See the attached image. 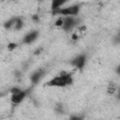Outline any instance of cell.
I'll return each mask as SVG.
<instances>
[{
    "instance_id": "cell-1",
    "label": "cell",
    "mask_w": 120,
    "mask_h": 120,
    "mask_svg": "<svg viewBox=\"0 0 120 120\" xmlns=\"http://www.w3.org/2000/svg\"><path fill=\"white\" fill-rule=\"evenodd\" d=\"M73 82V79L71 74L66 72V71H62L60 73V75L52 78V80H50L46 85L47 86H56V87H64L67 85H70Z\"/></svg>"
},
{
    "instance_id": "cell-2",
    "label": "cell",
    "mask_w": 120,
    "mask_h": 120,
    "mask_svg": "<svg viewBox=\"0 0 120 120\" xmlns=\"http://www.w3.org/2000/svg\"><path fill=\"white\" fill-rule=\"evenodd\" d=\"M80 10V6L79 5H73L68 8H58L55 10H52L53 14H60L63 16H75L79 13Z\"/></svg>"
},
{
    "instance_id": "cell-3",
    "label": "cell",
    "mask_w": 120,
    "mask_h": 120,
    "mask_svg": "<svg viewBox=\"0 0 120 120\" xmlns=\"http://www.w3.org/2000/svg\"><path fill=\"white\" fill-rule=\"evenodd\" d=\"M76 24H77V20L74 19L73 16H66V18L64 19V23H63L62 28L65 31H69Z\"/></svg>"
},
{
    "instance_id": "cell-4",
    "label": "cell",
    "mask_w": 120,
    "mask_h": 120,
    "mask_svg": "<svg viewBox=\"0 0 120 120\" xmlns=\"http://www.w3.org/2000/svg\"><path fill=\"white\" fill-rule=\"evenodd\" d=\"M85 61H86V58H85V55H79L77 57H75L72 61H71V65L76 67L77 68L79 69H82V68L84 67L85 65Z\"/></svg>"
},
{
    "instance_id": "cell-5",
    "label": "cell",
    "mask_w": 120,
    "mask_h": 120,
    "mask_svg": "<svg viewBox=\"0 0 120 120\" xmlns=\"http://www.w3.org/2000/svg\"><path fill=\"white\" fill-rule=\"evenodd\" d=\"M38 36V31H31L30 33H28V34H26L24 36L22 41H23V43H27V44L32 43L33 41H35L37 39Z\"/></svg>"
},
{
    "instance_id": "cell-6",
    "label": "cell",
    "mask_w": 120,
    "mask_h": 120,
    "mask_svg": "<svg viewBox=\"0 0 120 120\" xmlns=\"http://www.w3.org/2000/svg\"><path fill=\"white\" fill-rule=\"evenodd\" d=\"M27 92L26 91H22L18 94H14L11 96V102L13 104H19L20 102H22L23 100V98H25Z\"/></svg>"
},
{
    "instance_id": "cell-7",
    "label": "cell",
    "mask_w": 120,
    "mask_h": 120,
    "mask_svg": "<svg viewBox=\"0 0 120 120\" xmlns=\"http://www.w3.org/2000/svg\"><path fill=\"white\" fill-rule=\"evenodd\" d=\"M43 75H44V70L43 69H38V70L35 71L31 75V78L30 79H31V81H32L33 83H37V82H38L40 81V79L43 77Z\"/></svg>"
},
{
    "instance_id": "cell-8",
    "label": "cell",
    "mask_w": 120,
    "mask_h": 120,
    "mask_svg": "<svg viewBox=\"0 0 120 120\" xmlns=\"http://www.w3.org/2000/svg\"><path fill=\"white\" fill-rule=\"evenodd\" d=\"M68 1V0H52V9L55 10V9L60 8V7L63 6Z\"/></svg>"
},
{
    "instance_id": "cell-9",
    "label": "cell",
    "mask_w": 120,
    "mask_h": 120,
    "mask_svg": "<svg viewBox=\"0 0 120 120\" xmlns=\"http://www.w3.org/2000/svg\"><path fill=\"white\" fill-rule=\"evenodd\" d=\"M23 26V22L21 18H16L15 19V22H14V25H13V28L16 29V30H20L21 28H22Z\"/></svg>"
},
{
    "instance_id": "cell-10",
    "label": "cell",
    "mask_w": 120,
    "mask_h": 120,
    "mask_svg": "<svg viewBox=\"0 0 120 120\" xmlns=\"http://www.w3.org/2000/svg\"><path fill=\"white\" fill-rule=\"evenodd\" d=\"M15 19H16V18H12V19L8 20V22H6L5 24H4V27H5L6 29L13 28V25H14V22H15Z\"/></svg>"
},
{
    "instance_id": "cell-11",
    "label": "cell",
    "mask_w": 120,
    "mask_h": 120,
    "mask_svg": "<svg viewBox=\"0 0 120 120\" xmlns=\"http://www.w3.org/2000/svg\"><path fill=\"white\" fill-rule=\"evenodd\" d=\"M115 90H116L115 85H114L113 83H110V85H109V87H108V93H109V94H113V93L115 92Z\"/></svg>"
},
{
    "instance_id": "cell-12",
    "label": "cell",
    "mask_w": 120,
    "mask_h": 120,
    "mask_svg": "<svg viewBox=\"0 0 120 120\" xmlns=\"http://www.w3.org/2000/svg\"><path fill=\"white\" fill-rule=\"evenodd\" d=\"M63 23H64V19L63 18H58L57 20H56V22H55V26H57V27H62L63 26Z\"/></svg>"
},
{
    "instance_id": "cell-13",
    "label": "cell",
    "mask_w": 120,
    "mask_h": 120,
    "mask_svg": "<svg viewBox=\"0 0 120 120\" xmlns=\"http://www.w3.org/2000/svg\"><path fill=\"white\" fill-rule=\"evenodd\" d=\"M16 48H17V44L14 43V42H11V43H9V44L8 45V49L9 51H13V50H15Z\"/></svg>"
},
{
    "instance_id": "cell-14",
    "label": "cell",
    "mask_w": 120,
    "mask_h": 120,
    "mask_svg": "<svg viewBox=\"0 0 120 120\" xmlns=\"http://www.w3.org/2000/svg\"><path fill=\"white\" fill-rule=\"evenodd\" d=\"M22 90L20 89V88H18V87H13V88H11V90H10V92H11L12 95L18 94V93H20V92H22Z\"/></svg>"
},
{
    "instance_id": "cell-15",
    "label": "cell",
    "mask_w": 120,
    "mask_h": 120,
    "mask_svg": "<svg viewBox=\"0 0 120 120\" xmlns=\"http://www.w3.org/2000/svg\"><path fill=\"white\" fill-rule=\"evenodd\" d=\"M32 20H33L34 22H38V20H39V18H38V15H33V16H32Z\"/></svg>"
},
{
    "instance_id": "cell-16",
    "label": "cell",
    "mask_w": 120,
    "mask_h": 120,
    "mask_svg": "<svg viewBox=\"0 0 120 120\" xmlns=\"http://www.w3.org/2000/svg\"><path fill=\"white\" fill-rule=\"evenodd\" d=\"M71 38H72L73 40H77V39H78V36H77V34H73L72 37H71Z\"/></svg>"
},
{
    "instance_id": "cell-17",
    "label": "cell",
    "mask_w": 120,
    "mask_h": 120,
    "mask_svg": "<svg viewBox=\"0 0 120 120\" xmlns=\"http://www.w3.org/2000/svg\"><path fill=\"white\" fill-rule=\"evenodd\" d=\"M40 51H41V49H39V50H37V51L35 52V54H39V53H40Z\"/></svg>"
}]
</instances>
